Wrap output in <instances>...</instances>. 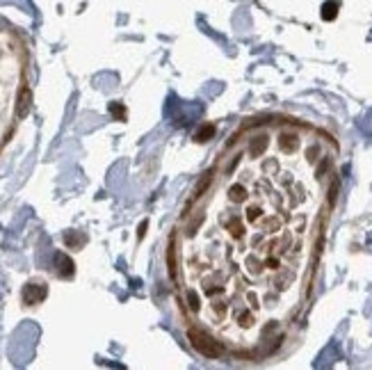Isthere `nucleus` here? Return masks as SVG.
<instances>
[{
    "mask_svg": "<svg viewBox=\"0 0 372 370\" xmlns=\"http://www.w3.org/2000/svg\"><path fill=\"white\" fill-rule=\"evenodd\" d=\"M331 153L315 132L249 139L183 238L187 309L233 347H256L301 306L326 204Z\"/></svg>",
    "mask_w": 372,
    "mask_h": 370,
    "instance_id": "f257e3e1",
    "label": "nucleus"
},
{
    "mask_svg": "<svg viewBox=\"0 0 372 370\" xmlns=\"http://www.w3.org/2000/svg\"><path fill=\"white\" fill-rule=\"evenodd\" d=\"M21 85V60L16 48L7 41H0V144L9 126V117L14 110V96Z\"/></svg>",
    "mask_w": 372,
    "mask_h": 370,
    "instance_id": "f03ea898",
    "label": "nucleus"
},
{
    "mask_svg": "<svg viewBox=\"0 0 372 370\" xmlns=\"http://www.w3.org/2000/svg\"><path fill=\"white\" fill-rule=\"evenodd\" d=\"M190 341H192L194 350L201 352V354L208 357V359H217L222 354V347H220V343L215 341L213 331L201 329V327H194V329H190Z\"/></svg>",
    "mask_w": 372,
    "mask_h": 370,
    "instance_id": "7ed1b4c3",
    "label": "nucleus"
},
{
    "mask_svg": "<svg viewBox=\"0 0 372 370\" xmlns=\"http://www.w3.org/2000/svg\"><path fill=\"white\" fill-rule=\"evenodd\" d=\"M46 295H48V288L41 284H27L25 291H23V299H25V304H30V306L44 302Z\"/></svg>",
    "mask_w": 372,
    "mask_h": 370,
    "instance_id": "20e7f679",
    "label": "nucleus"
},
{
    "mask_svg": "<svg viewBox=\"0 0 372 370\" xmlns=\"http://www.w3.org/2000/svg\"><path fill=\"white\" fill-rule=\"evenodd\" d=\"M55 263H57L60 277H74V261H71L67 254H57V256H55Z\"/></svg>",
    "mask_w": 372,
    "mask_h": 370,
    "instance_id": "39448f33",
    "label": "nucleus"
},
{
    "mask_svg": "<svg viewBox=\"0 0 372 370\" xmlns=\"http://www.w3.org/2000/svg\"><path fill=\"white\" fill-rule=\"evenodd\" d=\"M30 101H32L30 89H27V87H21L19 89V103H16V112H19V117H25V114L30 112Z\"/></svg>",
    "mask_w": 372,
    "mask_h": 370,
    "instance_id": "423d86ee",
    "label": "nucleus"
},
{
    "mask_svg": "<svg viewBox=\"0 0 372 370\" xmlns=\"http://www.w3.org/2000/svg\"><path fill=\"white\" fill-rule=\"evenodd\" d=\"M333 14H336V5H333V2H326V7H324V16H326V19H331Z\"/></svg>",
    "mask_w": 372,
    "mask_h": 370,
    "instance_id": "0eeeda50",
    "label": "nucleus"
},
{
    "mask_svg": "<svg viewBox=\"0 0 372 370\" xmlns=\"http://www.w3.org/2000/svg\"><path fill=\"white\" fill-rule=\"evenodd\" d=\"M208 132H213V126H206V128H203V131L197 135V139H199V142H203V137H206Z\"/></svg>",
    "mask_w": 372,
    "mask_h": 370,
    "instance_id": "6e6552de",
    "label": "nucleus"
}]
</instances>
